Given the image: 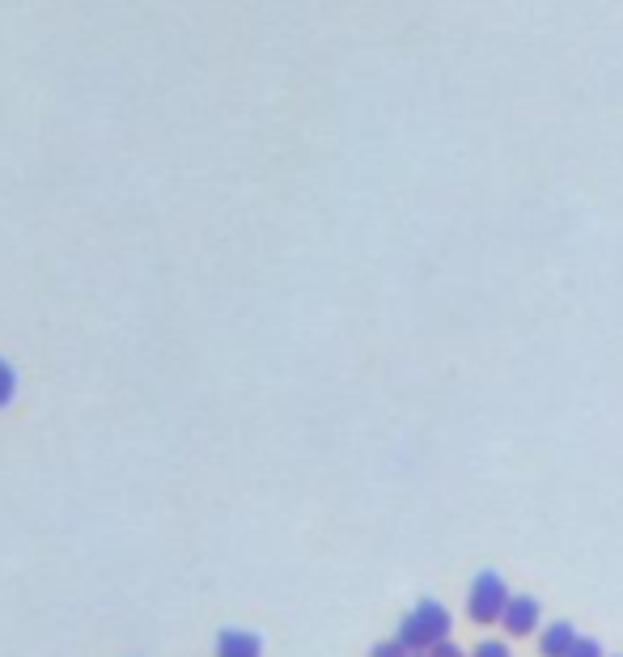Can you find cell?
Segmentation results:
<instances>
[{"instance_id":"cell-1","label":"cell","mask_w":623,"mask_h":657,"mask_svg":"<svg viewBox=\"0 0 623 657\" xmlns=\"http://www.w3.org/2000/svg\"><path fill=\"white\" fill-rule=\"evenodd\" d=\"M399 641L412 653H429L437 641H450V611L433 598L416 602V611L403 615V624H399Z\"/></svg>"},{"instance_id":"cell-2","label":"cell","mask_w":623,"mask_h":657,"mask_svg":"<svg viewBox=\"0 0 623 657\" xmlns=\"http://www.w3.org/2000/svg\"><path fill=\"white\" fill-rule=\"evenodd\" d=\"M509 585L496 577V573H479L471 581V594H467V615L475 624H501V615L509 607Z\"/></svg>"},{"instance_id":"cell-3","label":"cell","mask_w":623,"mask_h":657,"mask_svg":"<svg viewBox=\"0 0 623 657\" xmlns=\"http://www.w3.org/2000/svg\"><path fill=\"white\" fill-rule=\"evenodd\" d=\"M539 598H530V594H513L509 598V607H505V615H501V628L509 632V636H530L534 628H539Z\"/></svg>"},{"instance_id":"cell-4","label":"cell","mask_w":623,"mask_h":657,"mask_svg":"<svg viewBox=\"0 0 623 657\" xmlns=\"http://www.w3.org/2000/svg\"><path fill=\"white\" fill-rule=\"evenodd\" d=\"M573 645H577L573 624H551V628L539 636L543 657H568V653H573Z\"/></svg>"},{"instance_id":"cell-5","label":"cell","mask_w":623,"mask_h":657,"mask_svg":"<svg viewBox=\"0 0 623 657\" xmlns=\"http://www.w3.org/2000/svg\"><path fill=\"white\" fill-rule=\"evenodd\" d=\"M217 653L221 657H259V636L255 632H221Z\"/></svg>"},{"instance_id":"cell-6","label":"cell","mask_w":623,"mask_h":657,"mask_svg":"<svg viewBox=\"0 0 623 657\" xmlns=\"http://www.w3.org/2000/svg\"><path fill=\"white\" fill-rule=\"evenodd\" d=\"M369 657H412V649H407L403 641H399V636H395V641H382V645H373V653Z\"/></svg>"},{"instance_id":"cell-7","label":"cell","mask_w":623,"mask_h":657,"mask_svg":"<svg viewBox=\"0 0 623 657\" xmlns=\"http://www.w3.org/2000/svg\"><path fill=\"white\" fill-rule=\"evenodd\" d=\"M13 386H17V378H13V369L0 361V407H5L9 399H13Z\"/></svg>"},{"instance_id":"cell-8","label":"cell","mask_w":623,"mask_h":657,"mask_svg":"<svg viewBox=\"0 0 623 657\" xmlns=\"http://www.w3.org/2000/svg\"><path fill=\"white\" fill-rule=\"evenodd\" d=\"M471 657H509V645L505 641H479Z\"/></svg>"},{"instance_id":"cell-9","label":"cell","mask_w":623,"mask_h":657,"mask_svg":"<svg viewBox=\"0 0 623 657\" xmlns=\"http://www.w3.org/2000/svg\"><path fill=\"white\" fill-rule=\"evenodd\" d=\"M568 657H602V645L590 641V636H577V645H573V653H568Z\"/></svg>"},{"instance_id":"cell-10","label":"cell","mask_w":623,"mask_h":657,"mask_svg":"<svg viewBox=\"0 0 623 657\" xmlns=\"http://www.w3.org/2000/svg\"><path fill=\"white\" fill-rule=\"evenodd\" d=\"M429 657H467V653H462L454 641H437V645L429 649Z\"/></svg>"},{"instance_id":"cell-11","label":"cell","mask_w":623,"mask_h":657,"mask_svg":"<svg viewBox=\"0 0 623 657\" xmlns=\"http://www.w3.org/2000/svg\"><path fill=\"white\" fill-rule=\"evenodd\" d=\"M412 657H429V653H412Z\"/></svg>"}]
</instances>
